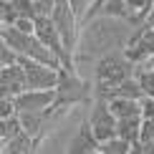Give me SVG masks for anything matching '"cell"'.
Wrapping results in <instances>:
<instances>
[{
  "label": "cell",
  "mask_w": 154,
  "mask_h": 154,
  "mask_svg": "<svg viewBox=\"0 0 154 154\" xmlns=\"http://www.w3.org/2000/svg\"><path fill=\"white\" fill-rule=\"evenodd\" d=\"M137 71V63L121 51V53H106L96 63V79L99 81H126Z\"/></svg>",
  "instance_id": "6da1fadb"
},
{
  "label": "cell",
  "mask_w": 154,
  "mask_h": 154,
  "mask_svg": "<svg viewBox=\"0 0 154 154\" xmlns=\"http://www.w3.org/2000/svg\"><path fill=\"white\" fill-rule=\"evenodd\" d=\"M20 66L25 68V83L28 88H58V81H61V68H51L41 61H33L28 56L20 53Z\"/></svg>",
  "instance_id": "7a4b0ae2"
},
{
  "label": "cell",
  "mask_w": 154,
  "mask_h": 154,
  "mask_svg": "<svg viewBox=\"0 0 154 154\" xmlns=\"http://www.w3.org/2000/svg\"><path fill=\"white\" fill-rule=\"evenodd\" d=\"M88 124H91V129H94L99 142H106V139H111V137L119 134V129H116L119 119L111 111V106H109L106 99H96V104L91 109V116H88Z\"/></svg>",
  "instance_id": "3957f363"
},
{
  "label": "cell",
  "mask_w": 154,
  "mask_h": 154,
  "mask_svg": "<svg viewBox=\"0 0 154 154\" xmlns=\"http://www.w3.org/2000/svg\"><path fill=\"white\" fill-rule=\"evenodd\" d=\"M144 88L142 83L137 81V76L126 81H99V88H96V99H142Z\"/></svg>",
  "instance_id": "277c9868"
},
{
  "label": "cell",
  "mask_w": 154,
  "mask_h": 154,
  "mask_svg": "<svg viewBox=\"0 0 154 154\" xmlns=\"http://www.w3.org/2000/svg\"><path fill=\"white\" fill-rule=\"evenodd\" d=\"M51 18H53V23L58 25L61 38H63V43H66V48L73 51V46H76V35H79V18H76V13L71 10L68 0L56 3L53 15H51Z\"/></svg>",
  "instance_id": "5b68a950"
},
{
  "label": "cell",
  "mask_w": 154,
  "mask_h": 154,
  "mask_svg": "<svg viewBox=\"0 0 154 154\" xmlns=\"http://www.w3.org/2000/svg\"><path fill=\"white\" fill-rule=\"evenodd\" d=\"M23 91H28V83H25V68L20 63L15 66H0V96H20Z\"/></svg>",
  "instance_id": "8992f818"
},
{
  "label": "cell",
  "mask_w": 154,
  "mask_h": 154,
  "mask_svg": "<svg viewBox=\"0 0 154 154\" xmlns=\"http://www.w3.org/2000/svg\"><path fill=\"white\" fill-rule=\"evenodd\" d=\"M68 152H81V154H83V152H91V154H99V152H101V142L96 139V134H94V129H91L88 121H83V124H81V129H79V134L73 137Z\"/></svg>",
  "instance_id": "52a82bcc"
},
{
  "label": "cell",
  "mask_w": 154,
  "mask_h": 154,
  "mask_svg": "<svg viewBox=\"0 0 154 154\" xmlns=\"http://www.w3.org/2000/svg\"><path fill=\"white\" fill-rule=\"evenodd\" d=\"M33 149H35V137L25 129L20 134H15L10 142L0 144V154H30Z\"/></svg>",
  "instance_id": "ba28073f"
},
{
  "label": "cell",
  "mask_w": 154,
  "mask_h": 154,
  "mask_svg": "<svg viewBox=\"0 0 154 154\" xmlns=\"http://www.w3.org/2000/svg\"><path fill=\"white\" fill-rule=\"evenodd\" d=\"M109 106H111V111L116 114V119L142 116V99H111Z\"/></svg>",
  "instance_id": "9c48e42d"
},
{
  "label": "cell",
  "mask_w": 154,
  "mask_h": 154,
  "mask_svg": "<svg viewBox=\"0 0 154 154\" xmlns=\"http://www.w3.org/2000/svg\"><path fill=\"white\" fill-rule=\"evenodd\" d=\"M142 121L144 116H126V119H119V137L129 139V142H137L139 139V131H142Z\"/></svg>",
  "instance_id": "30bf717a"
},
{
  "label": "cell",
  "mask_w": 154,
  "mask_h": 154,
  "mask_svg": "<svg viewBox=\"0 0 154 154\" xmlns=\"http://www.w3.org/2000/svg\"><path fill=\"white\" fill-rule=\"evenodd\" d=\"M134 76H137V81L142 83L144 94L146 96H154V66L149 61H142L137 63V71H134Z\"/></svg>",
  "instance_id": "8fae6325"
},
{
  "label": "cell",
  "mask_w": 154,
  "mask_h": 154,
  "mask_svg": "<svg viewBox=\"0 0 154 154\" xmlns=\"http://www.w3.org/2000/svg\"><path fill=\"white\" fill-rule=\"evenodd\" d=\"M104 15L121 18V20H126V23L134 20V13L129 10V3H126V0H106L104 3Z\"/></svg>",
  "instance_id": "7c38bea8"
},
{
  "label": "cell",
  "mask_w": 154,
  "mask_h": 154,
  "mask_svg": "<svg viewBox=\"0 0 154 154\" xmlns=\"http://www.w3.org/2000/svg\"><path fill=\"white\" fill-rule=\"evenodd\" d=\"M126 152H131V142L119 137V134L106 139V142H101V154H126Z\"/></svg>",
  "instance_id": "4fadbf2b"
},
{
  "label": "cell",
  "mask_w": 154,
  "mask_h": 154,
  "mask_svg": "<svg viewBox=\"0 0 154 154\" xmlns=\"http://www.w3.org/2000/svg\"><path fill=\"white\" fill-rule=\"evenodd\" d=\"M18 18H20V13H18L15 3L13 0H3V8H0V20H3V25H15Z\"/></svg>",
  "instance_id": "5bb4252c"
},
{
  "label": "cell",
  "mask_w": 154,
  "mask_h": 154,
  "mask_svg": "<svg viewBox=\"0 0 154 154\" xmlns=\"http://www.w3.org/2000/svg\"><path fill=\"white\" fill-rule=\"evenodd\" d=\"M20 61V53L10 46V43L3 41V48H0V66H15Z\"/></svg>",
  "instance_id": "9a60e30c"
},
{
  "label": "cell",
  "mask_w": 154,
  "mask_h": 154,
  "mask_svg": "<svg viewBox=\"0 0 154 154\" xmlns=\"http://www.w3.org/2000/svg\"><path fill=\"white\" fill-rule=\"evenodd\" d=\"M94 0H68V5H71V10L76 13V18H79V25L83 23V18H86V10L88 5H91Z\"/></svg>",
  "instance_id": "2e32d148"
},
{
  "label": "cell",
  "mask_w": 154,
  "mask_h": 154,
  "mask_svg": "<svg viewBox=\"0 0 154 154\" xmlns=\"http://www.w3.org/2000/svg\"><path fill=\"white\" fill-rule=\"evenodd\" d=\"M139 142H154V119H144L142 121V131H139Z\"/></svg>",
  "instance_id": "e0dca14e"
},
{
  "label": "cell",
  "mask_w": 154,
  "mask_h": 154,
  "mask_svg": "<svg viewBox=\"0 0 154 154\" xmlns=\"http://www.w3.org/2000/svg\"><path fill=\"white\" fill-rule=\"evenodd\" d=\"M142 116L144 119H154V96H142Z\"/></svg>",
  "instance_id": "ac0fdd59"
},
{
  "label": "cell",
  "mask_w": 154,
  "mask_h": 154,
  "mask_svg": "<svg viewBox=\"0 0 154 154\" xmlns=\"http://www.w3.org/2000/svg\"><path fill=\"white\" fill-rule=\"evenodd\" d=\"M35 8H38V15H53L56 0H35Z\"/></svg>",
  "instance_id": "d6986e66"
},
{
  "label": "cell",
  "mask_w": 154,
  "mask_h": 154,
  "mask_svg": "<svg viewBox=\"0 0 154 154\" xmlns=\"http://www.w3.org/2000/svg\"><path fill=\"white\" fill-rule=\"evenodd\" d=\"M146 61H149V63H152V66H154V56H149V58H146Z\"/></svg>",
  "instance_id": "ffe728a7"
},
{
  "label": "cell",
  "mask_w": 154,
  "mask_h": 154,
  "mask_svg": "<svg viewBox=\"0 0 154 154\" xmlns=\"http://www.w3.org/2000/svg\"><path fill=\"white\" fill-rule=\"evenodd\" d=\"M152 3H154V0H152Z\"/></svg>",
  "instance_id": "44dd1931"
}]
</instances>
